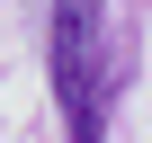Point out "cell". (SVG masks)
Returning a JSON list of instances; mask_svg holds the SVG:
<instances>
[{"mask_svg":"<svg viewBox=\"0 0 152 143\" xmlns=\"http://www.w3.org/2000/svg\"><path fill=\"white\" fill-rule=\"evenodd\" d=\"M45 72H54L63 116H72V125H99V98L125 81V72H116V27H107V0H54Z\"/></svg>","mask_w":152,"mask_h":143,"instance_id":"6da1fadb","label":"cell"},{"mask_svg":"<svg viewBox=\"0 0 152 143\" xmlns=\"http://www.w3.org/2000/svg\"><path fill=\"white\" fill-rule=\"evenodd\" d=\"M72 143H99V125H72Z\"/></svg>","mask_w":152,"mask_h":143,"instance_id":"7a4b0ae2","label":"cell"}]
</instances>
